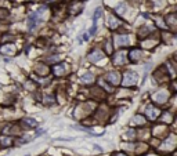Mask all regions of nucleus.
<instances>
[{
	"label": "nucleus",
	"instance_id": "nucleus-1",
	"mask_svg": "<svg viewBox=\"0 0 177 156\" xmlns=\"http://www.w3.org/2000/svg\"><path fill=\"white\" fill-rule=\"evenodd\" d=\"M137 73H134V72H125L123 73V76L121 78V83L123 87H130V86H134L136 83H137Z\"/></svg>",
	"mask_w": 177,
	"mask_h": 156
},
{
	"label": "nucleus",
	"instance_id": "nucleus-2",
	"mask_svg": "<svg viewBox=\"0 0 177 156\" xmlns=\"http://www.w3.org/2000/svg\"><path fill=\"white\" fill-rule=\"evenodd\" d=\"M152 100H154L155 104L158 105H162L165 104L167 100H169V93H167V90H158L156 93H154V95H152Z\"/></svg>",
	"mask_w": 177,
	"mask_h": 156
},
{
	"label": "nucleus",
	"instance_id": "nucleus-3",
	"mask_svg": "<svg viewBox=\"0 0 177 156\" xmlns=\"http://www.w3.org/2000/svg\"><path fill=\"white\" fill-rule=\"evenodd\" d=\"M161 115V111H159V108L154 107V105H148L145 108V116L150 119V120H156L158 117Z\"/></svg>",
	"mask_w": 177,
	"mask_h": 156
},
{
	"label": "nucleus",
	"instance_id": "nucleus-4",
	"mask_svg": "<svg viewBox=\"0 0 177 156\" xmlns=\"http://www.w3.org/2000/svg\"><path fill=\"white\" fill-rule=\"evenodd\" d=\"M104 57H105V53L102 51V50L94 49L92 53H88L87 58H88V61H90V62H98V61H101Z\"/></svg>",
	"mask_w": 177,
	"mask_h": 156
},
{
	"label": "nucleus",
	"instance_id": "nucleus-5",
	"mask_svg": "<svg viewBox=\"0 0 177 156\" xmlns=\"http://www.w3.org/2000/svg\"><path fill=\"white\" fill-rule=\"evenodd\" d=\"M129 58H130L131 62H138L141 61V59L144 58V51L140 49H133L130 50V53H129Z\"/></svg>",
	"mask_w": 177,
	"mask_h": 156
},
{
	"label": "nucleus",
	"instance_id": "nucleus-6",
	"mask_svg": "<svg viewBox=\"0 0 177 156\" xmlns=\"http://www.w3.org/2000/svg\"><path fill=\"white\" fill-rule=\"evenodd\" d=\"M51 71L56 76L61 78V76L66 75V72H68V65H66V64H57V65L53 66Z\"/></svg>",
	"mask_w": 177,
	"mask_h": 156
},
{
	"label": "nucleus",
	"instance_id": "nucleus-7",
	"mask_svg": "<svg viewBox=\"0 0 177 156\" xmlns=\"http://www.w3.org/2000/svg\"><path fill=\"white\" fill-rule=\"evenodd\" d=\"M121 78H122L121 73L114 71V72H109L108 75H107V81L114 86H118V84H121Z\"/></svg>",
	"mask_w": 177,
	"mask_h": 156
},
{
	"label": "nucleus",
	"instance_id": "nucleus-8",
	"mask_svg": "<svg viewBox=\"0 0 177 156\" xmlns=\"http://www.w3.org/2000/svg\"><path fill=\"white\" fill-rule=\"evenodd\" d=\"M165 25L169 26V28H172V29H176V25H177V15L176 13H170L167 14L166 18H165Z\"/></svg>",
	"mask_w": 177,
	"mask_h": 156
},
{
	"label": "nucleus",
	"instance_id": "nucleus-9",
	"mask_svg": "<svg viewBox=\"0 0 177 156\" xmlns=\"http://www.w3.org/2000/svg\"><path fill=\"white\" fill-rule=\"evenodd\" d=\"M126 59H127V57H126V54L123 51H119L116 53L114 57H112V61H114L115 65H125L126 64Z\"/></svg>",
	"mask_w": 177,
	"mask_h": 156
},
{
	"label": "nucleus",
	"instance_id": "nucleus-10",
	"mask_svg": "<svg viewBox=\"0 0 177 156\" xmlns=\"http://www.w3.org/2000/svg\"><path fill=\"white\" fill-rule=\"evenodd\" d=\"M15 51H17L15 46L11 44V43H7V44H3L2 47H0V53L4 54V56H14Z\"/></svg>",
	"mask_w": 177,
	"mask_h": 156
},
{
	"label": "nucleus",
	"instance_id": "nucleus-11",
	"mask_svg": "<svg viewBox=\"0 0 177 156\" xmlns=\"http://www.w3.org/2000/svg\"><path fill=\"white\" fill-rule=\"evenodd\" d=\"M82 10H83V3L82 2H78V0H76V2H72L68 7L69 14H79Z\"/></svg>",
	"mask_w": 177,
	"mask_h": 156
},
{
	"label": "nucleus",
	"instance_id": "nucleus-12",
	"mask_svg": "<svg viewBox=\"0 0 177 156\" xmlns=\"http://www.w3.org/2000/svg\"><path fill=\"white\" fill-rule=\"evenodd\" d=\"M174 146H176V137H174L173 134H170V135L166 138V141H165V144L162 145V148L166 151H170V149H173Z\"/></svg>",
	"mask_w": 177,
	"mask_h": 156
},
{
	"label": "nucleus",
	"instance_id": "nucleus-13",
	"mask_svg": "<svg viewBox=\"0 0 177 156\" xmlns=\"http://www.w3.org/2000/svg\"><path fill=\"white\" fill-rule=\"evenodd\" d=\"M108 26L111 28L112 30H116L119 26H121V21H119L114 14H109L108 15Z\"/></svg>",
	"mask_w": 177,
	"mask_h": 156
},
{
	"label": "nucleus",
	"instance_id": "nucleus-14",
	"mask_svg": "<svg viewBox=\"0 0 177 156\" xmlns=\"http://www.w3.org/2000/svg\"><path fill=\"white\" fill-rule=\"evenodd\" d=\"M129 40H130V36L129 35H118L116 36V44L119 47H126L129 44Z\"/></svg>",
	"mask_w": 177,
	"mask_h": 156
},
{
	"label": "nucleus",
	"instance_id": "nucleus-15",
	"mask_svg": "<svg viewBox=\"0 0 177 156\" xmlns=\"http://www.w3.org/2000/svg\"><path fill=\"white\" fill-rule=\"evenodd\" d=\"M35 72H36L39 76H47L50 69H49V66H46L44 64H37V65L35 66Z\"/></svg>",
	"mask_w": 177,
	"mask_h": 156
},
{
	"label": "nucleus",
	"instance_id": "nucleus-16",
	"mask_svg": "<svg viewBox=\"0 0 177 156\" xmlns=\"http://www.w3.org/2000/svg\"><path fill=\"white\" fill-rule=\"evenodd\" d=\"M21 124H22L24 127H26V129H33V127L37 124V122L31 119V117H26V119H22V120H21Z\"/></svg>",
	"mask_w": 177,
	"mask_h": 156
},
{
	"label": "nucleus",
	"instance_id": "nucleus-17",
	"mask_svg": "<svg viewBox=\"0 0 177 156\" xmlns=\"http://www.w3.org/2000/svg\"><path fill=\"white\" fill-rule=\"evenodd\" d=\"M145 116L144 115H136L134 117H133V120H131V124H133V126H137V124H144L145 123Z\"/></svg>",
	"mask_w": 177,
	"mask_h": 156
},
{
	"label": "nucleus",
	"instance_id": "nucleus-18",
	"mask_svg": "<svg viewBox=\"0 0 177 156\" xmlns=\"http://www.w3.org/2000/svg\"><path fill=\"white\" fill-rule=\"evenodd\" d=\"M94 76H93V73H90V72H86L85 75L82 76V81L83 83H86V84H92V83H94Z\"/></svg>",
	"mask_w": 177,
	"mask_h": 156
},
{
	"label": "nucleus",
	"instance_id": "nucleus-19",
	"mask_svg": "<svg viewBox=\"0 0 177 156\" xmlns=\"http://www.w3.org/2000/svg\"><path fill=\"white\" fill-rule=\"evenodd\" d=\"M10 145H13V138H10V137H2L0 138V146L2 148H7Z\"/></svg>",
	"mask_w": 177,
	"mask_h": 156
},
{
	"label": "nucleus",
	"instance_id": "nucleus-20",
	"mask_svg": "<svg viewBox=\"0 0 177 156\" xmlns=\"http://www.w3.org/2000/svg\"><path fill=\"white\" fill-rule=\"evenodd\" d=\"M92 94H93V97H95V98H104L105 93L101 87H94V88H92Z\"/></svg>",
	"mask_w": 177,
	"mask_h": 156
},
{
	"label": "nucleus",
	"instance_id": "nucleus-21",
	"mask_svg": "<svg viewBox=\"0 0 177 156\" xmlns=\"http://www.w3.org/2000/svg\"><path fill=\"white\" fill-rule=\"evenodd\" d=\"M172 122H173V116L169 112L162 115V123H172Z\"/></svg>",
	"mask_w": 177,
	"mask_h": 156
},
{
	"label": "nucleus",
	"instance_id": "nucleus-22",
	"mask_svg": "<svg viewBox=\"0 0 177 156\" xmlns=\"http://www.w3.org/2000/svg\"><path fill=\"white\" fill-rule=\"evenodd\" d=\"M151 32H152L151 28H148V26H144V28H141V29H140V33H138V35H140V37H143V36H144V37H147V36L150 35Z\"/></svg>",
	"mask_w": 177,
	"mask_h": 156
},
{
	"label": "nucleus",
	"instance_id": "nucleus-23",
	"mask_svg": "<svg viewBox=\"0 0 177 156\" xmlns=\"http://www.w3.org/2000/svg\"><path fill=\"white\" fill-rule=\"evenodd\" d=\"M43 102L46 105H51L56 102V97H53V95H46V97L43 98Z\"/></svg>",
	"mask_w": 177,
	"mask_h": 156
},
{
	"label": "nucleus",
	"instance_id": "nucleus-24",
	"mask_svg": "<svg viewBox=\"0 0 177 156\" xmlns=\"http://www.w3.org/2000/svg\"><path fill=\"white\" fill-rule=\"evenodd\" d=\"M101 15H102V8H101V7H97V8H95V13H94V17H93L94 24H97V21H98V18Z\"/></svg>",
	"mask_w": 177,
	"mask_h": 156
},
{
	"label": "nucleus",
	"instance_id": "nucleus-25",
	"mask_svg": "<svg viewBox=\"0 0 177 156\" xmlns=\"http://www.w3.org/2000/svg\"><path fill=\"white\" fill-rule=\"evenodd\" d=\"M116 13L118 14H125L126 13V4L125 3H121L118 7H116Z\"/></svg>",
	"mask_w": 177,
	"mask_h": 156
},
{
	"label": "nucleus",
	"instance_id": "nucleus-26",
	"mask_svg": "<svg viewBox=\"0 0 177 156\" xmlns=\"http://www.w3.org/2000/svg\"><path fill=\"white\" fill-rule=\"evenodd\" d=\"M105 53H107V54H112V43H111V40H107V42H105Z\"/></svg>",
	"mask_w": 177,
	"mask_h": 156
},
{
	"label": "nucleus",
	"instance_id": "nucleus-27",
	"mask_svg": "<svg viewBox=\"0 0 177 156\" xmlns=\"http://www.w3.org/2000/svg\"><path fill=\"white\" fill-rule=\"evenodd\" d=\"M25 87L28 88V90H35V88H36V83H33L32 80H28L25 83Z\"/></svg>",
	"mask_w": 177,
	"mask_h": 156
},
{
	"label": "nucleus",
	"instance_id": "nucleus-28",
	"mask_svg": "<svg viewBox=\"0 0 177 156\" xmlns=\"http://www.w3.org/2000/svg\"><path fill=\"white\" fill-rule=\"evenodd\" d=\"M112 156H127L125 152H119V153H115V155H112Z\"/></svg>",
	"mask_w": 177,
	"mask_h": 156
},
{
	"label": "nucleus",
	"instance_id": "nucleus-29",
	"mask_svg": "<svg viewBox=\"0 0 177 156\" xmlns=\"http://www.w3.org/2000/svg\"><path fill=\"white\" fill-rule=\"evenodd\" d=\"M145 156H161V155H145Z\"/></svg>",
	"mask_w": 177,
	"mask_h": 156
}]
</instances>
